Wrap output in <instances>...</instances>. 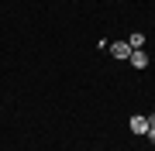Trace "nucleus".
<instances>
[{"instance_id": "f257e3e1", "label": "nucleus", "mask_w": 155, "mask_h": 151, "mask_svg": "<svg viewBox=\"0 0 155 151\" xmlns=\"http://www.w3.org/2000/svg\"><path fill=\"white\" fill-rule=\"evenodd\" d=\"M127 62H131L134 69H148V52H145V48H134L131 55H127Z\"/></svg>"}, {"instance_id": "f03ea898", "label": "nucleus", "mask_w": 155, "mask_h": 151, "mask_svg": "<svg viewBox=\"0 0 155 151\" xmlns=\"http://www.w3.org/2000/svg\"><path fill=\"white\" fill-rule=\"evenodd\" d=\"M127 127H131L134 134H148V117H141V113H134V117L127 120Z\"/></svg>"}, {"instance_id": "7ed1b4c3", "label": "nucleus", "mask_w": 155, "mask_h": 151, "mask_svg": "<svg viewBox=\"0 0 155 151\" xmlns=\"http://www.w3.org/2000/svg\"><path fill=\"white\" fill-rule=\"evenodd\" d=\"M110 55H114V58H121V62H127V55H131V45H127V41H114V45H110Z\"/></svg>"}, {"instance_id": "20e7f679", "label": "nucleus", "mask_w": 155, "mask_h": 151, "mask_svg": "<svg viewBox=\"0 0 155 151\" xmlns=\"http://www.w3.org/2000/svg\"><path fill=\"white\" fill-rule=\"evenodd\" d=\"M124 41L131 45V52H134V48H145V34H141V31H131V34H127Z\"/></svg>"}, {"instance_id": "39448f33", "label": "nucleus", "mask_w": 155, "mask_h": 151, "mask_svg": "<svg viewBox=\"0 0 155 151\" xmlns=\"http://www.w3.org/2000/svg\"><path fill=\"white\" fill-rule=\"evenodd\" d=\"M148 141H152V144H155V127H148Z\"/></svg>"}, {"instance_id": "423d86ee", "label": "nucleus", "mask_w": 155, "mask_h": 151, "mask_svg": "<svg viewBox=\"0 0 155 151\" xmlns=\"http://www.w3.org/2000/svg\"><path fill=\"white\" fill-rule=\"evenodd\" d=\"M148 127H155V113H148Z\"/></svg>"}]
</instances>
